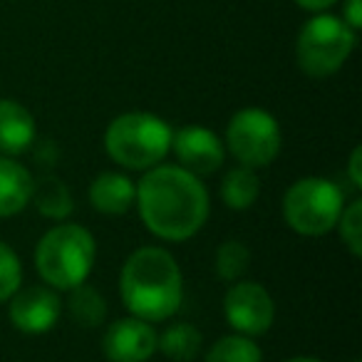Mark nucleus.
<instances>
[{
  "label": "nucleus",
  "instance_id": "1",
  "mask_svg": "<svg viewBox=\"0 0 362 362\" xmlns=\"http://www.w3.org/2000/svg\"><path fill=\"white\" fill-rule=\"evenodd\" d=\"M136 209L154 236L164 241H187L209 221V192L199 176L181 166H151L136 184Z\"/></svg>",
  "mask_w": 362,
  "mask_h": 362
},
{
  "label": "nucleus",
  "instance_id": "2",
  "mask_svg": "<svg viewBox=\"0 0 362 362\" xmlns=\"http://www.w3.org/2000/svg\"><path fill=\"white\" fill-rule=\"evenodd\" d=\"M119 298L146 322L169 320L184 300V278L176 258L156 246L134 251L119 273Z\"/></svg>",
  "mask_w": 362,
  "mask_h": 362
},
{
  "label": "nucleus",
  "instance_id": "3",
  "mask_svg": "<svg viewBox=\"0 0 362 362\" xmlns=\"http://www.w3.org/2000/svg\"><path fill=\"white\" fill-rule=\"evenodd\" d=\"M97 258L95 236L80 223H60L37 241L35 268L55 291H70L87 281Z\"/></svg>",
  "mask_w": 362,
  "mask_h": 362
},
{
  "label": "nucleus",
  "instance_id": "4",
  "mask_svg": "<svg viewBox=\"0 0 362 362\" xmlns=\"http://www.w3.org/2000/svg\"><path fill=\"white\" fill-rule=\"evenodd\" d=\"M171 127L149 112H124L105 132V149L115 164L146 171L161 164L171 149Z\"/></svg>",
  "mask_w": 362,
  "mask_h": 362
},
{
  "label": "nucleus",
  "instance_id": "5",
  "mask_svg": "<svg viewBox=\"0 0 362 362\" xmlns=\"http://www.w3.org/2000/svg\"><path fill=\"white\" fill-rule=\"evenodd\" d=\"M345 197L330 179L305 176L293 181L283 197V218L300 236H325L337 226Z\"/></svg>",
  "mask_w": 362,
  "mask_h": 362
},
{
  "label": "nucleus",
  "instance_id": "6",
  "mask_svg": "<svg viewBox=\"0 0 362 362\" xmlns=\"http://www.w3.org/2000/svg\"><path fill=\"white\" fill-rule=\"evenodd\" d=\"M355 47V30L342 18L315 16L300 28L296 40L298 67L308 77H330L340 70Z\"/></svg>",
  "mask_w": 362,
  "mask_h": 362
},
{
  "label": "nucleus",
  "instance_id": "7",
  "mask_svg": "<svg viewBox=\"0 0 362 362\" xmlns=\"http://www.w3.org/2000/svg\"><path fill=\"white\" fill-rule=\"evenodd\" d=\"M226 146L243 166L261 169L273 164L283 146L278 119L258 107L238 110L226 127Z\"/></svg>",
  "mask_w": 362,
  "mask_h": 362
},
{
  "label": "nucleus",
  "instance_id": "8",
  "mask_svg": "<svg viewBox=\"0 0 362 362\" xmlns=\"http://www.w3.org/2000/svg\"><path fill=\"white\" fill-rule=\"evenodd\" d=\"M223 315L238 335L256 337L271 330L276 320V303L261 283L233 281L223 296Z\"/></svg>",
  "mask_w": 362,
  "mask_h": 362
},
{
  "label": "nucleus",
  "instance_id": "9",
  "mask_svg": "<svg viewBox=\"0 0 362 362\" xmlns=\"http://www.w3.org/2000/svg\"><path fill=\"white\" fill-rule=\"evenodd\" d=\"M62 315V300L50 286L18 288L11 296V322L25 335H42L57 325Z\"/></svg>",
  "mask_w": 362,
  "mask_h": 362
},
{
  "label": "nucleus",
  "instance_id": "10",
  "mask_svg": "<svg viewBox=\"0 0 362 362\" xmlns=\"http://www.w3.org/2000/svg\"><path fill=\"white\" fill-rule=\"evenodd\" d=\"M171 149H174L181 169L192 171L199 179L218 171L226 159V149H223L218 134L202 124H189L171 134Z\"/></svg>",
  "mask_w": 362,
  "mask_h": 362
},
{
  "label": "nucleus",
  "instance_id": "11",
  "mask_svg": "<svg viewBox=\"0 0 362 362\" xmlns=\"http://www.w3.org/2000/svg\"><path fill=\"white\" fill-rule=\"evenodd\" d=\"M102 352L110 362H146L156 352V330L141 317H122L105 330Z\"/></svg>",
  "mask_w": 362,
  "mask_h": 362
},
{
  "label": "nucleus",
  "instance_id": "12",
  "mask_svg": "<svg viewBox=\"0 0 362 362\" xmlns=\"http://www.w3.org/2000/svg\"><path fill=\"white\" fill-rule=\"evenodd\" d=\"M35 141V117L16 100H0V156H18Z\"/></svg>",
  "mask_w": 362,
  "mask_h": 362
},
{
  "label": "nucleus",
  "instance_id": "13",
  "mask_svg": "<svg viewBox=\"0 0 362 362\" xmlns=\"http://www.w3.org/2000/svg\"><path fill=\"white\" fill-rule=\"evenodd\" d=\"M136 187L119 171H102L90 184V204L107 216H122L134 206Z\"/></svg>",
  "mask_w": 362,
  "mask_h": 362
},
{
  "label": "nucleus",
  "instance_id": "14",
  "mask_svg": "<svg viewBox=\"0 0 362 362\" xmlns=\"http://www.w3.org/2000/svg\"><path fill=\"white\" fill-rule=\"evenodd\" d=\"M33 174L13 156H0V218L16 216L30 204Z\"/></svg>",
  "mask_w": 362,
  "mask_h": 362
},
{
  "label": "nucleus",
  "instance_id": "15",
  "mask_svg": "<svg viewBox=\"0 0 362 362\" xmlns=\"http://www.w3.org/2000/svg\"><path fill=\"white\" fill-rule=\"evenodd\" d=\"M218 194H221V202L226 204L231 211H248V209L258 202L261 179H258L256 169L238 164L223 174Z\"/></svg>",
  "mask_w": 362,
  "mask_h": 362
},
{
  "label": "nucleus",
  "instance_id": "16",
  "mask_svg": "<svg viewBox=\"0 0 362 362\" xmlns=\"http://www.w3.org/2000/svg\"><path fill=\"white\" fill-rule=\"evenodd\" d=\"M156 350L174 362H192L202 352V332L192 322H174L156 335Z\"/></svg>",
  "mask_w": 362,
  "mask_h": 362
},
{
  "label": "nucleus",
  "instance_id": "17",
  "mask_svg": "<svg viewBox=\"0 0 362 362\" xmlns=\"http://www.w3.org/2000/svg\"><path fill=\"white\" fill-rule=\"evenodd\" d=\"M30 202L35 204V209L47 218H65L72 214L75 202L72 194L67 189L65 181H60L57 176H42L40 181L33 184V197Z\"/></svg>",
  "mask_w": 362,
  "mask_h": 362
},
{
  "label": "nucleus",
  "instance_id": "18",
  "mask_svg": "<svg viewBox=\"0 0 362 362\" xmlns=\"http://www.w3.org/2000/svg\"><path fill=\"white\" fill-rule=\"evenodd\" d=\"M67 310L70 317L80 327H97L105 322L107 317V300L100 296V291L85 283L70 288V298H67Z\"/></svg>",
  "mask_w": 362,
  "mask_h": 362
},
{
  "label": "nucleus",
  "instance_id": "19",
  "mask_svg": "<svg viewBox=\"0 0 362 362\" xmlns=\"http://www.w3.org/2000/svg\"><path fill=\"white\" fill-rule=\"evenodd\" d=\"M263 352L251 337L226 335L218 337L206 352V362H261Z\"/></svg>",
  "mask_w": 362,
  "mask_h": 362
},
{
  "label": "nucleus",
  "instance_id": "20",
  "mask_svg": "<svg viewBox=\"0 0 362 362\" xmlns=\"http://www.w3.org/2000/svg\"><path fill=\"white\" fill-rule=\"evenodd\" d=\"M214 266H216V276L221 278V281L233 283L248 271V266H251V251H248V246L241 241H226L218 246Z\"/></svg>",
  "mask_w": 362,
  "mask_h": 362
},
{
  "label": "nucleus",
  "instance_id": "21",
  "mask_svg": "<svg viewBox=\"0 0 362 362\" xmlns=\"http://www.w3.org/2000/svg\"><path fill=\"white\" fill-rule=\"evenodd\" d=\"M337 228H340V238L347 246V251L355 258L362 256V202L355 199L342 209L340 218H337Z\"/></svg>",
  "mask_w": 362,
  "mask_h": 362
},
{
  "label": "nucleus",
  "instance_id": "22",
  "mask_svg": "<svg viewBox=\"0 0 362 362\" xmlns=\"http://www.w3.org/2000/svg\"><path fill=\"white\" fill-rule=\"evenodd\" d=\"M23 286V266L18 253L0 241V303L11 300V296Z\"/></svg>",
  "mask_w": 362,
  "mask_h": 362
},
{
  "label": "nucleus",
  "instance_id": "23",
  "mask_svg": "<svg viewBox=\"0 0 362 362\" xmlns=\"http://www.w3.org/2000/svg\"><path fill=\"white\" fill-rule=\"evenodd\" d=\"M342 21L352 28V30H360L362 28V0H345L342 6Z\"/></svg>",
  "mask_w": 362,
  "mask_h": 362
},
{
  "label": "nucleus",
  "instance_id": "24",
  "mask_svg": "<svg viewBox=\"0 0 362 362\" xmlns=\"http://www.w3.org/2000/svg\"><path fill=\"white\" fill-rule=\"evenodd\" d=\"M347 176H350L352 189H362V149L355 146L350 154V161H347Z\"/></svg>",
  "mask_w": 362,
  "mask_h": 362
},
{
  "label": "nucleus",
  "instance_id": "25",
  "mask_svg": "<svg viewBox=\"0 0 362 362\" xmlns=\"http://www.w3.org/2000/svg\"><path fill=\"white\" fill-rule=\"evenodd\" d=\"M337 0H296V6H300L303 11H310V13H322L325 8L335 6Z\"/></svg>",
  "mask_w": 362,
  "mask_h": 362
},
{
  "label": "nucleus",
  "instance_id": "26",
  "mask_svg": "<svg viewBox=\"0 0 362 362\" xmlns=\"http://www.w3.org/2000/svg\"><path fill=\"white\" fill-rule=\"evenodd\" d=\"M286 362H322V360H317V357H291V360H286Z\"/></svg>",
  "mask_w": 362,
  "mask_h": 362
},
{
  "label": "nucleus",
  "instance_id": "27",
  "mask_svg": "<svg viewBox=\"0 0 362 362\" xmlns=\"http://www.w3.org/2000/svg\"><path fill=\"white\" fill-rule=\"evenodd\" d=\"M352 362H360V360H352Z\"/></svg>",
  "mask_w": 362,
  "mask_h": 362
}]
</instances>
